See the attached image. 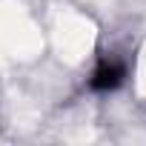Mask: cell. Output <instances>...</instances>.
<instances>
[{
    "mask_svg": "<svg viewBox=\"0 0 146 146\" xmlns=\"http://www.w3.org/2000/svg\"><path fill=\"white\" fill-rule=\"evenodd\" d=\"M126 75V69L117 63V60H103L98 69H95V75H92V86L95 89H115Z\"/></svg>",
    "mask_w": 146,
    "mask_h": 146,
    "instance_id": "obj_1",
    "label": "cell"
}]
</instances>
